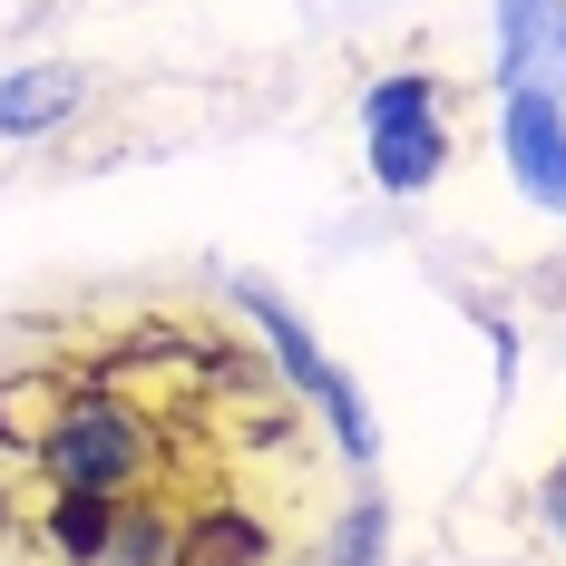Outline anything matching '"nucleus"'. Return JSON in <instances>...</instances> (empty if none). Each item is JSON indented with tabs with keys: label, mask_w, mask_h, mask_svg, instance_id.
<instances>
[{
	"label": "nucleus",
	"mask_w": 566,
	"mask_h": 566,
	"mask_svg": "<svg viewBox=\"0 0 566 566\" xmlns=\"http://www.w3.org/2000/svg\"><path fill=\"white\" fill-rule=\"evenodd\" d=\"M371 176L391 196H420L430 176L450 167V137H440V108H430V78H381L371 88Z\"/></svg>",
	"instance_id": "f257e3e1"
},
{
	"label": "nucleus",
	"mask_w": 566,
	"mask_h": 566,
	"mask_svg": "<svg viewBox=\"0 0 566 566\" xmlns=\"http://www.w3.org/2000/svg\"><path fill=\"white\" fill-rule=\"evenodd\" d=\"M499 137H509L517 186H527L537 206H557V216H566V98H547V88H509Z\"/></svg>",
	"instance_id": "f03ea898"
},
{
	"label": "nucleus",
	"mask_w": 566,
	"mask_h": 566,
	"mask_svg": "<svg viewBox=\"0 0 566 566\" xmlns=\"http://www.w3.org/2000/svg\"><path fill=\"white\" fill-rule=\"evenodd\" d=\"M499 78L566 98V0H509L499 10Z\"/></svg>",
	"instance_id": "7ed1b4c3"
},
{
	"label": "nucleus",
	"mask_w": 566,
	"mask_h": 566,
	"mask_svg": "<svg viewBox=\"0 0 566 566\" xmlns=\"http://www.w3.org/2000/svg\"><path fill=\"white\" fill-rule=\"evenodd\" d=\"M78 108V69H10L0 78V137H40V127H59V117Z\"/></svg>",
	"instance_id": "20e7f679"
},
{
	"label": "nucleus",
	"mask_w": 566,
	"mask_h": 566,
	"mask_svg": "<svg viewBox=\"0 0 566 566\" xmlns=\"http://www.w3.org/2000/svg\"><path fill=\"white\" fill-rule=\"evenodd\" d=\"M547 517H557V527H566V469H557V479H547Z\"/></svg>",
	"instance_id": "39448f33"
}]
</instances>
